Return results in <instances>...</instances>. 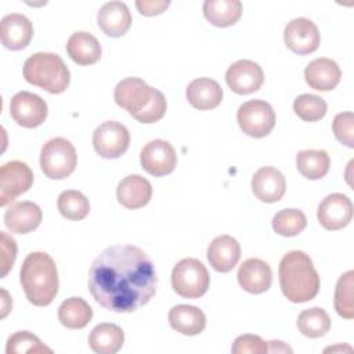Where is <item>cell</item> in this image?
<instances>
[{"mask_svg": "<svg viewBox=\"0 0 354 354\" xmlns=\"http://www.w3.org/2000/svg\"><path fill=\"white\" fill-rule=\"evenodd\" d=\"M283 41L289 50L295 54L306 55L314 53L319 43L321 36L317 25L308 18L292 19L283 30Z\"/></svg>", "mask_w": 354, "mask_h": 354, "instance_id": "cell-12", "label": "cell"}, {"mask_svg": "<svg viewBox=\"0 0 354 354\" xmlns=\"http://www.w3.org/2000/svg\"><path fill=\"white\" fill-rule=\"evenodd\" d=\"M326 102L315 94H301L293 102L295 113L304 122H317L326 113Z\"/></svg>", "mask_w": 354, "mask_h": 354, "instance_id": "cell-35", "label": "cell"}, {"mask_svg": "<svg viewBox=\"0 0 354 354\" xmlns=\"http://www.w3.org/2000/svg\"><path fill=\"white\" fill-rule=\"evenodd\" d=\"M353 285H354V271L350 270L340 275L335 289V310L336 313L346 318L351 319L354 317V301H353Z\"/></svg>", "mask_w": 354, "mask_h": 354, "instance_id": "cell-33", "label": "cell"}, {"mask_svg": "<svg viewBox=\"0 0 354 354\" xmlns=\"http://www.w3.org/2000/svg\"><path fill=\"white\" fill-rule=\"evenodd\" d=\"M66 53L79 65H93L101 58V44L87 32H75L66 41Z\"/></svg>", "mask_w": 354, "mask_h": 354, "instance_id": "cell-26", "label": "cell"}, {"mask_svg": "<svg viewBox=\"0 0 354 354\" xmlns=\"http://www.w3.org/2000/svg\"><path fill=\"white\" fill-rule=\"evenodd\" d=\"M317 217L325 230H342L348 225L353 218V203L343 194H330L325 196L319 203Z\"/></svg>", "mask_w": 354, "mask_h": 354, "instance_id": "cell-15", "label": "cell"}, {"mask_svg": "<svg viewBox=\"0 0 354 354\" xmlns=\"http://www.w3.org/2000/svg\"><path fill=\"white\" fill-rule=\"evenodd\" d=\"M169 324L181 335L195 336L203 332L206 326V317L205 313L195 306L178 304L169 311Z\"/></svg>", "mask_w": 354, "mask_h": 354, "instance_id": "cell-25", "label": "cell"}, {"mask_svg": "<svg viewBox=\"0 0 354 354\" xmlns=\"http://www.w3.org/2000/svg\"><path fill=\"white\" fill-rule=\"evenodd\" d=\"M87 285L94 300L105 310L133 313L155 296L158 277L142 249L113 245L91 263Z\"/></svg>", "mask_w": 354, "mask_h": 354, "instance_id": "cell-1", "label": "cell"}, {"mask_svg": "<svg viewBox=\"0 0 354 354\" xmlns=\"http://www.w3.org/2000/svg\"><path fill=\"white\" fill-rule=\"evenodd\" d=\"M124 342V333L120 326L109 322L98 324L88 335V346L98 354H115Z\"/></svg>", "mask_w": 354, "mask_h": 354, "instance_id": "cell-27", "label": "cell"}, {"mask_svg": "<svg viewBox=\"0 0 354 354\" xmlns=\"http://www.w3.org/2000/svg\"><path fill=\"white\" fill-rule=\"evenodd\" d=\"M77 163L76 149L72 142L62 137L48 140L40 152L41 171L53 180H62L71 176Z\"/></svg>", "mask_w": 354, "mask_h": 354, "instance_id": "cell-5", "label": "cell"}, {"mask_svg": "<svg viewBox=\"0 0 354 354\" xmlns=\"http://www.w3.org/2000/svg\"><path fill=\"white\" fill-rule=\"evenodd\" d=\"M59 213L73 221H79L87 217L90 212V203L88 199L76 189H68L59 194L58 202H57Z\"/></svg>", "mask_w": 354, "mask_h": 354, "instance_id": "cell-32", "label": "cell"}, {"mask_svg": "<svg viewBox=\"0 0 354 354\" xmlns=\"http://www.w3.org/2000/svg\"><path fill=\"white\" fill-rule=\"evenodd\" d=\"M1 277H6L8 271L12 268V264L17 257V245L12 236L7 232H1Z\"/></svg>", "mask_w": 354, "mask_h": 354, "instance_id": "cell-39", "label": "cell"}, {"mask_svg": "<svg viewBox=\"0 0 354 354\" xmlns=\"http://www.w3.org/2000/svg\"><path fill=\"white\" fill-rule=\"evenodd\" d=\"M209 283V272L203 263L196 259H183L171 271V286L181 297L198 299L207 292Z\"/></svg>", "mask_w": 354, "mask_h": 354, "instance_id": "cell-6", "label": "cell"}, {"mask_svg": "<svg viewBox=\"0 0 354 354\" xmlns=\"http://www.w3.org/2000/svg\"><path fill=\"white\" fill-rule=\"evenodd\" d=\"M141 167L155 177L170 174L177 163V155L173 145L165 140H152L140 155Z\"/></svg>", "mask_w": 354, "mask_h": 354, "instance_id": "cell-13", "label": "cell"}, {"mask_svg": "<svg viewBox=\"0 0 354 354\" xmlns=\"http://www.w3.org/2000/svg\"><path fill=\"white\" fill-rule=\"evenodd\" d=\"M286 189L283 174L271 166L260 167L252 177V191L260 202H278Z\"/></svg>", "mask_w": 354, "mask_h": 354, "instance_id": "cell-18", "label": "cell"}, {"mask_svg": "<svg viewBox=\"0 0 354 354\" xmlns=\"http://www.w3.org/2000/svg\"><path fill=\"white\" fill-rule=\"evenodd\" d=\"M203 15L212 25L227 28L241 18L242 3L239 0H206L203 3Z\"/></svg>", "mask_w": 354, "mask_h": 354, "instance_id": "cell-28", "label": "cell"}, {"mask_svg": "<svg viewBox=\"0 0 354 354\" xmlns=\"http://www.w3.org/2000/svg\"><path fill=\"white\" fill-rule=\"evenodd\" d=\"M238 282L249 293L259 295L270 289L272 282L271 267L261 259H248L238 270Z\"/></svg>", "mask_w": 354, "mask_h": 354, "instance_id": "cell-19", "label": "cell"}, {"mask_svg": "<svg viewBox=\"0 0 354 354\" xmlns=\"http://www.w3.org/2000/svg\"><path fill=\"white\" fill-rule=\"evenodd\" d=\"M41 218V209L29 201L11 203L4 212V224L12 234H28L36 230Z\"/></svg>", "mask_w": 354, "mask_h": 354, "instance_id": "cell-16", "label": "cell"}, {"mask_svg": "<svg viewBox=\"0 0 354 354\" xmlns=\"http://www.w3.org/2000/svg\"><path fill=\"white\" fill-rule=\"evenodd\" d=\"M169 4H170L169 0H137L136 1V7L138 8L140 14L147 17L162 14L169 7Z\"/></svg>", "mask_w": 354, "mask_h": 354, "instance_id": "cell-40", "label": "cell"}, {"mask_svg": "<svg viewBox=\"0 0 354 354\" xmlns=\"http://www.w3.org/2000/svg\"><path fill=\"white\" fill-rule=\"evenodd\" d=\"M158 88L148 86L140 77H126L120 80L113 91L115 102L126 109L134 119H138L153 100Z\"/></svg>", "mask_w": 354, "mask_h": 354, "instance_id": "cell-7", "label": "cell"}, {"mask_svg": "<svg viewBox=\"0 0 354 354\" xmlns=\"http://www.w3.org/2000/svg\"><path fill=\"white\" fill-rule=\"evenodd\" d=\"M333 134L339 142L353 148L354 147V115L353 112H340L335 116L332 123Z\"/></svg>", "mask_w": 354, "mask_h": 354, "instance_id": "cell-37", "label": "cell"}, {"mask_svg": "<svg viewBox=\"0 0 354 354\" xmlns=\"http://www.w3.org/2000/svg\"><path fill=\"white\" fill-rule=\"evenodd\" d=\"M304 77L307 84L318 91L333 90L342 77L339 65L330 58H315L304 69Z\"/></svg>", "mask_w": 354, "mask_h": 354, "instance_id": "cell-21", "label": "cell"}, {"mask_svg": "<svg viewBox=\"0 0 354 354\" xmlns=\"http://www.w3.org/2000/svg\"><path fill=\"white\" fill-rule=\"evenodd\" d=\"M33 36L32 22L22 14H8L1 18L0 37L6 48L18 51L25 48Z\"/></svg>", "mask_w": 354, "mask_h": 354, "instance_id": "cell-17", "label": "cell"}, {"mask_svg": "<svg viewBox=\"0 0 354 354\" xmlns=\"http://www.w3.org/2000/svg\"><path fill=\"white\" fill-rule=\"evenodd\" d=\"M231 351L234 354H264L268 351V344L257 335H241L234 340Z\"/></svg>", "mask_w": 354, "mask_h": 354, "instance_id": "cell-38", "label": "cell"}, {"mask_svg": "<svg viewBox=\"0 0 354 354\" xmlns=\"http://www.w3.org/2000/svg\"><path fill=\"white\" fill-rule=\"evenodd\" d=\"M279 285L283 296L292 303L313 300L319 290V277L306 252H288L278 267Z\"/></svg>", "mask_w": 354, "mask_h": 354, "instance_id": "cell-2", "label": "cell"}, {"mask_svg": "<svg viewBox=\"0 0 354 354\" xmlns=\"http://www.w3.org/2000/svg\"><path fill=\"white\" fill-rule=\"evenodd\" d=\"M236 120L245 134L261 138L268 136L274 129L275 112L268 102L263 100H250L239 106Z\"/></svg>", "mask_w": 354, "mask_h": 354, "instance_id": "cell-8", "label": "cell"}, {"mask_svg": "<svg viewBox=\"0 0 354 354\" xmlns=\"http://www.w3.org/2000/svg\"><path fill=\"white\" fill-rule=\"evenodd\" d=\"M241 257V246L231 235H220L207 246V260L218 272L231 271Z\"/></svg>", "mask_w": 354, "mask_h": 354, "instance_id": "cell-23", "label": "cell"}, {"mask_svg": "<svg viewBox=\"0 0 354 354\" xmlns=\"http://www.w3.org/2000/svg\"><path fill=\"white\" fill-rule=\"evenodd\" d=\"M130 144L127 127L119 122L109 120L100 124L93 133V147L104 159H116L122 156Z\"/></svg>", "mask_w": 354, "mask_h": 354, "instance_id": "cell-9", "label": "cell"}, {"mask_svg": "<svg viewBox=\"0 0 354 354\" xmlns=\"http://www.w3.org/2000/svg\"><path fill=\"white\" fill-rule=\"evenodd\" d=\"M100 29L111 36L120 37L127 33L131 25V14L122 1H108L97 12Z\"/></svg>", "mask_w": 354, "mask_h": 354, "instance_id": "cell-20", "label": "cell"}, {"mask_svg": "<svg viewBox=\"0 0 354 354\" xmlns=\"http://www.w3.org/2000/svg\"><path fill=\"white\" fill-rule=\"evenodd\" d=\"M7 354H24V353H48L53 350L44 346L37 336L28 330H19L11 335L6 344Z\"/></svg>", "mask_w": 354, "mask_h": 354, "instance_id": "cell-36", "label": "cell"}, {"mask_svg": "<svg viewBox=\"0 0 354 354\" xmlns=\"http://www.w3.org/2000/svg\"><path fill=\"white\" fill-rule=\"evenodd\" d=\"M93 318V310L82 297H69L58 307V319L68 329H82Z\"/></svg>", "mask_w": 354, "mask_h": 354, "instance_id": "cell-29", "label": "cell"}, {"mask_svg": "<svg viewBox=\"0 0 354 354\" xmlns=\"http://www.w3.org/2000/svg\"><path fill=\"white\" fill-rule=\"evenodd\" d=\"M306 225V214L299 209H282L272 217V230L282 236L299 235Z\"/></svg>", "mask_w": 354, "mask_h": 354, "instance_id": "cell-34", "label": "cell"}, {"mask_svg": "<svg viewBox=\"0 0 354 354\" xmlns=\"http://www.w3.org/2000/svg\"><path fill=\"white\" fill-rule=\"evenodd\" d=\"M152 196L151 183L140 174L124 177L116 188V198L126 209L144 207Z\"/></svg>", "mask_w": 354, "mask_h": 354, "instance_id": "cell-22", "label": "cell"}, {"mask_svg": "<svg viewBox=\"0 0 354 354\" xmlns=\"http://www.w3.org/2000/svg\"><path fill=\"white\" fill-rule=\"evenodd\" d=\"M225 82L234 93L245 95L257 91L263 86L264 73L257 62L239 59L228 66Z\"/></svg>", "mask_w": 354, "mask_h": 354, "instance_id": "cell-14", "label": "cell"}, {"mask_svg": "<svg viewBox=\"0 0 354 354\" xmlns=\"http://www.w3.org/2000/svg\"><path fill=\"white\" fill-rule=\"evenodd\" d=\"M47 112L46 101L29 91L17 93L10 102L11 118L22 127L33 129L40 126L46 120Z\"/></svg>", "mask_w": 354, "mask_h": 354, "instance_id": "cell-11", "label": "cell"}, {"mask_svg": "<svg viewBox=\"0 0 354 354\" xmlns=\"http://www.w3.org/2000/svg\"><path fill=\"white\" fill-rule=\"evenodd\" d=\"M297 328L306 337L317 339L330 329V318L328 313L321 307H313L303 310L297 317Z\"/></svg>", "mask_w": 354, "mask_h": 354, "instance_id": "cell-31", "label": "cell"}, {"mask_svg": "<svg viewBox=\"0 0 354 354\" xmlns=\"http://www.w3.org/2000/svg\"><path fill=\"white\" fill-rule=\"evenodd\" d=\"M296 166L303 177L319 180L329 171L330 158L324 149H304L297 152Z\"/></svg>", "mask_w": 354, "mask_h": 354, "instance_id": "cell-30", "label": "cell"}, {"mask_svg": "<svg viewBox=\"0 0 354 354\" xmlns=\"http://www.w3.org/2000/svg\"><path fill=\"white\" fill-rule=\"evenodd\" d=\"M24 77L51 94L64 93L71 80V73L64 59L54 53H36L24 64Z\"/></svg>", "mask_w": 354, "mask_h": 354, "instance_id": "cell-4", "label": "cell"}, {"mask_svg": "<svg viewBox=\"0 0 354 354\" xmlns=\"http://www.w3.org/2000/svg\"><path fill=\"white\" fill-rule=\"evenodd\" d=\"M19 281L29 303L48 306L58 293V272L53 257L44 252H33L21 266Z\"/></svg>", "mask_w": 354, "mask_h": 354, "instance_id": "cell-3", "label": "cell"}, {"mask_svg": "<svg viewBox=\"0 0 354 354\" xmlns=\"http://www.w3.org/2000/svg\"><path fill=\"white\" fill-rule=\"evenodd\" d=\"M185 95L194 108L207 111L220 105L223 100V88L210 77H199L188 84Z\"/></svg>", "mask_w": 354, "mask_h": 354, "instance_id": "cell-24", "label": "cell"}, {"mask_svg": "<svg viewBox=\"0 0 354 354\" xmlns=\"http://www.w3.org/2000/svg\"><path fill=\"white\" fill-rule=\"evenodd\" d=\"M267 344L270 346L268 347V351L270 353H279V351H283V353H292V348L289 346H286L283 342H279V340H271V342H267Z\"/></svg>", "mask_w": 354, "mask_h": 354, "instance_id": "cell-41", "label": "cell"}, {"mask_svg": "<svg viewBox=\"0 0 354 354\" xmlns=\"http://www.w3.org/2000/svg\"><path fill=\"white\" fill-rule=\"evenodd\" d=\"M33 184V171L19 160H11L0 169V206L4 207Z\"/></svg>", "mask_w": 354, "mask_h": 354, "instance_id": "cell-10", "label": "cell"}]
</instances>
